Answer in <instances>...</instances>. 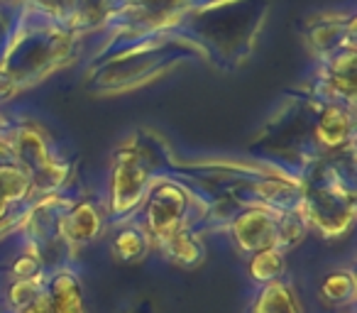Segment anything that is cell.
<instances>
[{"instance_id":"13","label":"cell","mask_w":357,"mask_h":313,"mask_svg":"<svg viewBox=\"0 0 357 313\" xmlns=\"http://www.w3.org/2000/svg\"><path fill=\"white\" fill-rule=\"evenodd\" d=\"M164 245H167V252L172 254L174 262L184 264V267H194V264H199L204 259L201 243L191 233H186V230L174 233L169 240H164Z\"/></svg>"},{"instance_id":"19","label":"cell","mask_w":357,"mask_h":313,"mask_svg":"<svg viewBox=\"0 0 357 313\" xmlns=\"http://www.w3.org/2000/svg\"><path fill=\"white\" fill-rule=\"evenodd\" d=\"M15 91V79L6 71H0V98H8Z\"/></svg>"},{"instance_id":"10","label":"cell","mask_w":357,"mask_h":313,"mask_svg":"<svg viewBox=\"0 0 357 313\" xmlns=\"http://www.w3.org/2000/svg\"><path fill=\"white\" fill-rule=\"evenodd\" d=\"M252 313H301V303L296 301L291 289L279 279L262 289L252 306Z\"/></svg>"},{"instance_id":"9","label":"cell","mask_w":357,"mask_h":313,"mask_svg":"<svg viewBox=\"0 0 357 313\" xmlns=\"http://www.w3.org/2000/svg\"><path fill=\"white\" fill-rule=\"evenodd\" d=\"M32 191V179L17 165H0V220L6 218L13 204L22 201Z\"/></svg>"},{"instance_id":"20","label":"cell","mask_w":357,"mask_h":313,"mask_svg":"<svg viewBox=\"0 0 357 313\" xmlns=\"http://www.w3.org/2000/svg\"><path fill=\"white\" fill-rule=\"evenodd\" d=\"M0 130H3V120H0Z\"/></svg>"},{"instance_id":"3","label":"cell","mask_w":357,"mask_h":313,"mask_svg":"<svg viewBox=\"0 0 357 313\" xmlns=\"http://www.w3.org/2000/svg\"><path fill=\"white\" fill-rule=\"evenodd\" d=\"M279 218L282 213L269 208H248L233 220V238L238 247L248 254L277 247Z\"/></svg>"},{"instance_id":"8","label":"cell","mask_w":357,"mask_h":313,"mask_svg":"<svg viewBox=\"0 0 357 313\" xmlns=\"http://www.w3.org/2000/svg\"><path fill=\"white\" fill-rule=\"evenodd\" d=\"M352 132V120L350 113L342 110L340 105H328L316 123V139L328 149H340L347 144Z\"/></svg>"},{"instance_id":"18","label":"cell","mask_w":357,"mask_h":313,"mask_svg":"<svg viewBox=\"0 0 357 313\" xmlns=\"http://www.w3.org/2000/svg\"><path fill=\"white\" fill-rule=\"evenodd\" d=\"M15 313H52V308H50V301H47V296L42 293L40 298H35V301L27 303L25 308H20V311H15Z\"/></svg>"},{"instance_id":"17","label":"cell","mask_w":357,"mask_h":313,"mask_svg":"<svg viewBox=\"0 0 357 313\" xmlns=\"http://www.w3.org/2000/svg\"><path fill=\"white\" fill-rule=\"evenodd\" d=\"M42 272V259L37 254H20V257L13 262V277L20 282V279H37Z\"/></svg>"},{"instance_id":"16","label":"cell","mask_w":357,"mask_h":313,"mask_svg":"<svg viewBox=\"0 0 357 313\" xmlns=\"http://www.w3.org/2000/svg\"><path fill=\"white\" fill-rule=\"evenodd\" d=\"M42 293H45V289H42V284H40V277L37 279H20V282H15L10 287L8 301H10V306L15 308V311H20V308H25L27 303H32L35 298H40Z\"/></svg>"},{"instance_id":"14","label":"cell","mask_w":357,"mask_h":313,"mask_svg":"<svg viewBox=\"0 0 357 313\" xmlns=\"http://www.w3.org/2000/svg\"><path fill=\"white\" fill-rule=\"evenodd\" d=\"M113 252L118 254L123 262L139 259L147 252V235L139 233V230H120L113 238Z\"/></svg>"},{"instance_id":"2","label":"cell","mask_w":357,"mask_h":313,"mask_svg":"<svg viewBox=\"0 0 357 313\" xmlns=\"http://www.w3.org/2000/svg\"><path fill=\"white\" fill-rule=\"evenodd\" d=\"M147 167L142 165L137 152L118 154L110 176V213L113 215H128L135 211L142 201L144 186H147Z\"/></svg>"},{"instance_id":"5","label":"cell","mask_w":357,"mask_h":313,"mask_svg":"<svg viewBox=\"0 0 357 313\" xmlns=\"http://www.w3.org/2000/svg\"><path fill=\"white\" fill-rule=\"evenodd\" d=\"M15 154L20 160V169L27 171L30 179H40V176H52V184H59L61 176H64V169L56 167L54 162L50 160V152H47L45 137L40 132L30 128H22L20 135L15 137Z\"/></svg>"},{"instance_id":"12","label":"cell","mask_w":357,"mask_h":313,"mask_svg":"<svg viewBox=\"0 0 357 313\" xmlns=\"http://www.w3.org/2000/svg\"><path fill=\"white\" fill-rule=\"evenodd\" d=\"M355 274L350 269H333L323 277L321 296L335 306H342V303H350L355 298Z\"/></svg>"},{"instance_id":"4","label":"cell","mask_w":357,"mask_h":313,"mask_svg":"<svg viewBox=\"0 0 357 313\" xmlns=\"http://www.w3.org/2000/svg\"><path fill=\"white\" fill-rule=\"evenodd\" d=\"M352 196H342L337 189H323L308 201V218L326 238H337L352 223Z\"/></svg>"},{"instance_id":"6","label":"cell","mask_w":357,"mask_h":313,"mask_svg":"<svg viewBox=\"0 0 357 313\" xmlns=\"http://www.w3.org/2000/svg\"><path fill=\"white\" fill-rule=\"evenodd\" d=\"M45 296L52 313H86L84 287L71 269H59L52 274L45 287Z\"/></svg>"},{"instance_id":"7","label":"cell","mask_w":357,"mask_h":313,"mask_svg":"<svg viewBox=\"0 0 357 313\" xmlns=\"http://www.w3.org/2000/svg\"><path fill=\"white\" fill-rule=\"evenodd\" d=\"M59 235L66 243L74 245H86L91 240H96V235L100 233V213L91 201H81L74 208H69L56 223Z\"/></svg>"},{"instance_id":"15","label":"cell","mask_w":357,"mask_h":313,"mask_svg":"<svg viewBox=\"0 0 357 313\" xmlns=\"http://www.w3.org/2000/svg\"><path fill=\"white\" fill-rule=\"evenodd\" d=\"M257 194L262 196L264 201L269 204H277V206H287L291 201H296V186L289 184L284 179H269V181H262L257 184Z\"/></svg>"},{"instance_id":"11","label":"cell","mask_w":357,"mask_h":313,"mask_svg":"<svg viewBox=\"0 0 357 313\" xmlns=\"http://www.w3.org/2000/svg\"><path fill=\"white\" fill-rule=\"evenodd\" d=\"M248 272L252 282L264 284V287L272 282H279L284 274V252L277 247L259 250V252H255L252 259H250Z\"/></svg>"},{"instance_id":"1","label":"cell","mask_w":357,"mask_h":313,"mask_svg":"<svg viewBox=\"0 0 357 313\" xmlns=\"http://www.w3.org/2000/svg\"><path fill=\"white\" fill-rule=\"evenodd\" d=\"M189 208V194L172 181H162L152 189L147 201V233L157 240H169L181 230V220Z\"/></svg>"}]
</instances>
